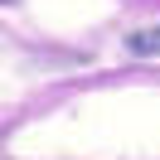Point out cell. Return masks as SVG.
I'll list each match as a JSON object with an SVG mask.
<instances>
[{"mask_svg": "<svg viewBox=\"0 0 160 160\" xmlns=\"http://www.w3.org/2000/svg\"><path fill=\"white\" fill-rule=\"evenodd\" d=\"M131 49H136V53H150V49H160V29H150V34H136V39H131Z\"/></svg>", "mask_w": 160, "mask_h": 160, "instance_id": "cell-1", "label": "cell"}]
</instances>
